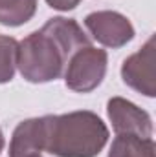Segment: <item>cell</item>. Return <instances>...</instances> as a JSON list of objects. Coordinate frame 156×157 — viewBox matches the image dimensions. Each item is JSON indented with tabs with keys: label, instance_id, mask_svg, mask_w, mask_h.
I'll return each mask as SVG.
<instances>
[{
	"label": "cell",
	"instance_id": "5",
	"mask_svg": "<svg viewBox=\"0 0 156 157\" xmlns=\"http://www.w3.org/2000/svg\"><path fill=\"white\" fill-rule=\"evenodd\" d=\"M84 26L92 39L105 48L119 49L134 39L136 31L132 22L117 11H94L84 17Z\"/></svg>",
	"mask_w": 156,
	"mask_h": 157
},
{
	"label": "cell",
	"instance_id": "7",
	"mask_svg": "<svg viewBox=\"0 0 156 157\" xmlns=\"http://www.w3.org/2000/svg\"><path fill=\"white\" fill-rule=\"evenodd\" d=\"M44 152V117L22 121L9 143V157H26Z\"/></svg>",
	"mask_w": 156,
	"mask_h": 157
},
{
	"label": "cell",
	"instance_id": "6",
	"mask_svg": "<svg viewBox=\"0 0 156 157\" xmlns=\"http://www.w3.org/2000/svg\"><path fill=\"white\" fill-rule=\"evenodd\" d=\"M107 115L112 122V128L117 133H132L143 139L153 137V119L151 115L136 106L134 102L123 99V97H112L107 102Z\"/></svg>",
	"mask_w": 156,
	"mask_h": 157
},
{
	"label": "cell",
	"instance_id": "13",
	"mask_svg": "<svg viewBox=\"0 0 156 157\" xmlns=\"http://www.w3.org/2000/svg\"><path fill=\"white\" fill-rule=\"evenodd\" d=\"M26 157H42L40 154H33V155H26Z\"/></svg>",
	"mask_w": 156,
	"mask_h": 157
},
{
	"label": "cell",
	"instance_id": "8",
	"mask_svg": "<svg viewBox=\"0 0 156 157\" xmlns=\"http://www.w3.org/2000/svg\"><path fill=\"white\" fill-rule=\"evenodd\" d=\"M154 139H143L132 133H117L109 150V157H154Z\"/></svg>",
	"mask_w": 156,
	"mask_h": 157
},
{
	"label": "cell",
	"instance_id": "1",
	"mask_svg": "<svg viewBox=\"0 0 156 157\" xmlns=\"http://www.w3.org/2000/svg\"><path fill=\"white\" fill-rule=\"evenodd\" d=\"M88 44L90 39L74 18L53 17L18 42L17 70L28 82H51L64 73L70 57Z\"/></svg>",
	"mask_w": 156,
	"mask_h": 157
},
{
	"label": "cell",
	"instance_id": "3",
	"mask_svg": "<svg viewBox=\"0 0 156 157\" xmlns=\"http://www.w3.org/2000/svg\"><path fill=\"white\" fill-rule=\"evenodd\" d=\"M109 55L105 49L96 48L92 44L79 48L70 57L64 68V84L68 90L76 93L94 91L107 75Z\"/></svg>",
	"mask_w": 156,
	"mask_h": 157
},
{
	"label": "cell",
	"instance_id": "2",
	"mask_svg": "<svg viewBox=\"0 0 156 157\" xmlns=\"http://www.w3.org/2000/svg\"><path fill=\"white\" fill-rule=\"evenodd\" d=\"M109 137L107 124L94 112L44 115V152L55 157H97Z\"/></svg>",
	"mask_w": 156,
	"mask_h": 157
},
{
	"label": "cell",
	"instance_id": "11",
	"mask_svg": "<svg viewBox=\"0 0 156 157\" xmlns=\"http://www.w3.org/2000/svg\"><path fill=\"white\" fill-rule=\"evenodd\" d=\"M46 4L51 7V9H57V11H70V9H76L81 0H46Z\"/></svg>",
	"mask_w": 156,
	"mask_h": 157
},
{
	"label": "cell",
	"instance_id": "10",
	"mask_svg": "<svg viewBox=\"0 0 156 157\" xmlns=\"http://www.w3.org/2000/svg\"><path fill=\"white\" fill-rule=\"evenodd\" d=\"M17 48L18 40L0 35V84L11 82L17 70Z\"/></svg>",
	"mask_w": 156,
	"mask_h": 157
},
{
	"label": "cell",
	"instance_id": "9",
	"mask_svg": "<svg viewBox=\"0 0 156 157\" xmlns=\"http://www.w3.org/2000/svg\"><path fill=\"white\" fill-rule=\"evenodd\" d=\"M37 13V0H0V24L18 28Z\"/></svg>",
	"mask_w": 156,
	"mask_h": 157
},
{
	"label": "cell",
	"instance_id": "12",
	"mask_svg": "<svg viewBox=\"0 0 156 157\" xmlns=\"http://www.w3.org/2000/svg\"><path fill=\"white\" fill-rule=\"evenodd\" d=\"M4 144H6V141H4V133H2V130H0V152L4 150Z\"/></svg>",
	"mask_w": 156,
	"mask_h": 157
},
{
	"label": "cell",
	"instance_id": "4",
	"mask_svg": "<svg viewBox=\"0 0 156 157\" xmlns=\"http://www.w3.org/2000/svg\"><path fill=\"white\" fill-rule=\"evenodd\" d=\"M156 39L151 35L147 42L132 55H129L121 64V78L134 91L154 97L156 95Z\"/></svg>",
	"mask_w": 156,
	"mask_h": 157
}]
</instances>
